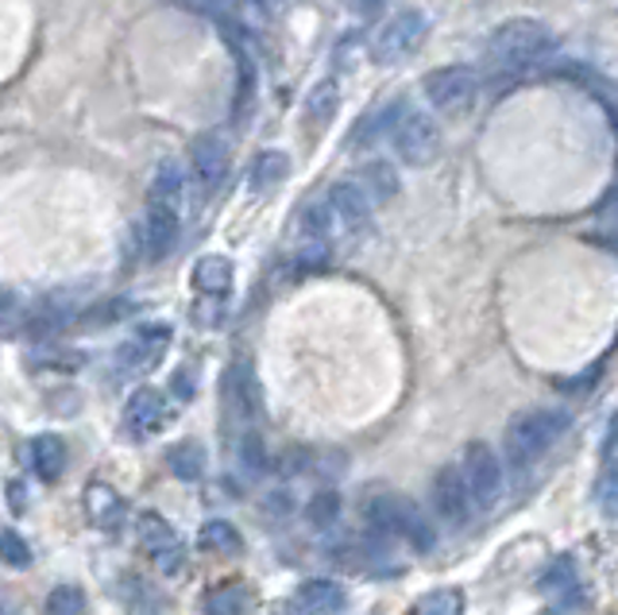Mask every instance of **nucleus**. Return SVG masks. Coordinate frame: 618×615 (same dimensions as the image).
Returning <instances> with one entry per match:
<instances>
[{
  "instance_id": "obj_1",
  "label": "nucleus",
  "mask_w": 618,
  "mask_h": 615,
  "mask_svg": "<svg viewBox=\"0 0 618 615\" xmlns=\"http://www.w3.org/2000/svg\"><path fill=\"white\" fill-rule=\"evenodd\" d=\"M557 51V36L545 28L541 20H507L502 28L491 31V43H487V59L502 75H522V70L538 67L549 54Z\"/></svg>"
},
{
  "instance_id": "obj_2",
  "label": "nucleus",
  "mask_w": 618,
  "mask_h": 615,
  "mask_svg": "<svg viewBox=\"0 0 618 615\" xmlns=\"http://www.w3.org/2000/svg\"><path fill=\"white\" fill-rule=\"evenodd\" d=\"M568 430V415L552 407H538V410H522L518 418H510L507 426V460L510 468H530L538 465L545 453L560 442V434Z\"/></svg>"
},
{
  "instance_id": "obj_3",
  "label": "nucleus",
  "mask_w": 618,
  "mask_h": 615,
  "mask_svg": "<svg viewBox=\"0 0 618 615\" xmlns=\"http://www.w3.org/2000/svg\"><path fill=\"white\" fill-rule=\"evenodd\" d=\"M390 143H395L398 159L410 167H429L441 156V128L433 117H426L421 109H406L398 105L395 120H390Z\"/></svg>"
},
{
  "instance_id": "obj_4",
  "label": "nucleus",
  "mask_w": 618,
  "mask_h": 615,
  "mask_svg": "<svg viewBox=\"0 0 618 615\" xmlns=\"http://www.w3.org/2000/svg\"><path fill=\"white\" fill-rule=\"evenodd\" d=\"M368 519L379 534H390V538L410 542L413 549H429L433 546V530H429L426 515L402 496H379L368 504Z\"/></svg>"
},
{
  "instance_id": "obj_5",
  "label": "nucleus",
  "mask_w": 618,
  "mask_h": 615,
  "mask_svg": "<svg viewBox=\"0 0 618 615\" xmlns=\"http://www.w3.org/2000/svg\"><path fill=\"white\" fill-rule=\"evenodd\" d=\"M426 31H429V20L418 8L395 12L383 28L376 31V39H371V59H376L379 67H395V62L410 59V54L426 43Z\"/></svg>"
},
{
  "instance_id": "obj_6",
  "label": "nucleus",
  "mask_w": 618,
  "mask_h": 615,
  "mask_svg": "<svg viewBox=\"0 0 618 615\" xmlns=\"http://www.w3.org/2000/svg\"><path fill=\"white\" fill-rule=\"evenodd\" d=\"M421 89H426L429 105H433L437 112H445V117H464L479 97V75L471 67L452 62V67H441V70H433V75H426Z\"/></svg>"
},
{
  "instance_id": "obj_7",
  "label": "nucleus",
  "mask_w": 618,
  "mask_h": 615,
  "mask_svg": "<svg viewBox=\"0 0 618 615\" xmlns=\"http://www.w3.org/2000/svg\"><path fill=\"white\" fill-rule=\"evenodd\" d=\"M460 473H464V484H468L471 507L491 512L502 496V460H499V453H495L487 442H471L468 449H464Z\"/></svg>"
},
{
  "instance_id": "obj_8",
  "label": "nucleus",
  "mask_w": 618,
  "mask_h": 615,
  "mask_svg": "<svg viewBox=\"0 0 618 615\" xmlns=\"http://www.w3.org/2000/svg\"><path fill=\"white\" fill-rule=\"evenodd\" d=\"M229 167H232V151H229V143L221 140L217 132H206V136H198L193 140V148H190V171L193 178H198V186H201V194H217L225 186V178H229Z\"/></svg>"
},
{
  "instance_id": "obj_9",
  "label": "nucleus",
  "mask_w": 618,
  "mask_h": 615,
  "mask_svg": "<svg viewBox=\"0 0 618 615\" xmlns=\"http://www.w3.org/2000/svg\"><path fill=\"white\" fill-rule=\"evenodd\" d=\"M433 512L441 515L449 527H464L471 515V496L468 484H464L460 465H445L441 473L433 476Z\"/></svg>"
},
{
  "instance_id": "obj_10",
  "label": "nucleus",
  "mask_w": 618,
  "mask_h": 615,
  "mask_svg": "<svg viewBox=\"0 0 618 615\" xmlns=\"http://www.w3.org/2000/svg\"><path fill=\"white\" fill-rule=\"evenodd\" d=\"M167 418H170V407H167V395H162L159 387H140V391H132V399H128V407H124V426L136 438L159 434L162 426H167Z\"/></svg>"
},
{
  "instance_id": "obj_11",
  "label": "nucleus",
  "mask_w": 618,
  "mask_h": 615,
  "mask_svg": "<svg viewBox=\"0 0 618 615\" xmlns=\"http://www.w3.org/2000/svg\"><path fill=\"white\" fill-rule=\"evenodd\" d=\"M541 596H549L552 608L557 612H568V608H580L588 596H584V585H580V573H576V562L572 557H557V562L545 569V577L538 581Z\"/></svg>"
},
{
  "instance_id": "obj_12",
  "label": "nucleus",
  "mask_w": 618,
  "mask_h": 615,
  "mask_svg": "<svg viewBox=\"0 0 618 615\" xmlns=\"http://www.w3.org/2000/svg\"><path fill=\"white\" fill-rule=\"evenodd\" d=\"M325 206H329L332 221H340L345 229H363V225L371 221V214H376V206L368 201V194H363L360 186L352 182V178H345V182H332Z\"/></svg>"
},
{
  "instance_id": "obj_13",
  "label": "nucleus",
  "mask_w": 618,
  "mask_h": 615,
  "mask_svg": "<svg viewBox=\"0 0 618 615\" xmlns=\"http://www.w3.org/2000/svg\"><path fill=\"white\" fill-rule=\"evenodd\" d=\"M178 221H182V214H175V209H167V206H151L148 201V214H143V221H140V245L148 260H162V256L170 252V245L178 240Z\"/></svg>"
},
{
  "instance_id": "obj_14",
  "label": "nucleus",
  "mask_w": 618,
  "mask_h": 615,
  "mask_svg": "<svg viewBox=\"0 0 618 615\" xmlns=\"http://www.w3.org/2000/svg\"><path fill=\"white\" fill-rule=\"evenodd\" d=\"M225 395H229V407L240 418H259V407H263V391H259V379L251 371L248 360L232 364L229 379H225Z\"/></svg>"
},
{
  "instance_id": "obj_15",
  "label": "nucleus",
  "mask_w": 618,
  "mask_h": 615,
  "mask_svg": "<svg viewBox=\"0 0 618 615\" xmlns=\"http://www.w3.org/2000/svg\"><path fill=\"white\" fill-rule=\"evenodd\" d=\"M81 504H86V519L93 523L97 530H117L128 515L124 496H120L117 488H109V484H89Z\"/></svg>"
},
{
  "instance_id": "obj_16",
  "label": "nucleus",
  "mask_w": 618,
  "mask_h": 615,
  "mask_svg": "<svg viewBox=\"0 0 618 615\" xmlns=\"http://www.w3.org/2000/svg\"><path fill=\"white\" fill-rule=\"evenodd\" d=\"M596 496H599V507H604L607 515H618V415L611 418V426H607L604 473H599Z\"/></svg>"
},
{
  "instance_id": "obj_17",
  "label": "nucleus",
  "mask_w": 618,
  "mask_h": 615,
  "mask_svg": "<svg viewBox=\"0 0 618 615\" xmlns=\"http://www.w3.org/2000/svg\"><path fill=\"white\" fill-rule=\"evenodd\" d=\"M352 182L360 186L363 194H368V201L376 209L387 206V201L398 194V175H395V167L383 163V159H371V163H363L360 171L352 175Z\"/></svg>"
},
{
  "instance_id": "obj_18",
  "label": "nucleus",
  "mask_w": 618,
  "mask_h": 615,
  "mask_svg": "<svg viewBox=\"0 0 618 615\" xmlns=\"http://www.w3.org/2000/svg\"><path fill=\"white\" fill-rule=\"evenodd\" d=\"M162 353H167V329H154L148 337H136V341H128L124 349H120V368L124 371H151L154 364L162 360Z\"/></svg>"
},
{
  "instance_id": "obj_19",
  "label": "nucleus",
  "mask_w": 618,
  "mask_h": 615,
  "mask_svg": "<svg viewBox=\"0 0 618 615\" xmlns=\"http://www.w3.org/2000/svg\"><path fill=\"white\" fill-rule=\"evenodd\" d=\"M182 171H178V163L175 159H162L159 163V171H154L151 178V194H148V201L151 206H167V209H175V214H182Z\"/></svg>"
},
{
  "instance_id": "obj_20",
  "label": "nucleus",
  "mask_w": 618,
  "mask_h": 615,
  "mask_svg": "<svg viewBox=\"0 0 618 615\" xmlns=\"http://www.w3.org/2000/svg\"><path fill=\"white\" fill-rule=\"evenodd\" d=\"M348 604L345 588L337 585V581H306L302 588H298V608L302 612H340Z\"/></svg>"
},
{
  "instance_id": "obj_21",
  "label": "nucleus",
  "mask_w": 618,
  "mask_h": 615,
  "mask_svg": "<svg viewBox=\"0 0 618 615\" xmlns=\"http://www.w3.org/2000/svg\"><path fill=\"white\" fill-rule=\"evenodd\" d=\"M31 465H36V473L43 476V480H59L62 468H67V445H62V438L39 434V438L31 442Z\"/></svg>"
},
{
  "instance_id": "obj_22",
  "label": "nucleus",
  "mask_w": 618,
  "mask_h": 615,
  "mask_svg": "<svg viewBox=\"0 0 618 615\" xmlns=\"http://www.w3.org/2000/svg\"><path fill=\"white\" fill-rule=\"evenodd\" d=\"M193 287L201 295H225L232 287V264L225 256H201L193 264Z\"/></svg>"
},
{
  "instance_id": "obj_23",
  "label": "nucleus",
  "mask_w": 618,
  "mask_h": 615,
  "mask_svg": "<svg viewBox=\"0 0 618 615\" xmlns=\"http://www.w3.org/2000/svg\"><path fill=\"white\" fill-rule=\"evenodd\" d=\"M290 175V156L287 151H263V156L251 163V190H275L279 182H287Z\"/></svg>"
},
{
  "instance_id": "obj_24",
  "label": "nucleus",
  "mask_w": 618,
  "mask_h": 615,
  "mask_svg": "<svg viewBox=\"0 0 618 615\" xmlns=\"http://www.w3.org/2000/svg\"><path fill=\"white\" fill-rule=\"evenodd\" d=\"M251 105H256V62H251V54L240 47V51H236V105H232L236 120L248 117Z\"/></svg>"
},
{
  "instance_id": "obj_25",
  "label": "nucleus",
  "mask_w": 618,
  "mask_h": 615,
  "mask_svg": "<svg viewBox=\"0 0 618 615\" xmlns=\"http://www.w3.org/2000/svg\"><path fill=\"white\" fill-rule=\"evenodd\" d=\"M337 105H340V86L332 82H321V86H313L309 89V97H306V120L309 125H329L332 120V112H337Z\"/></svg>"
},
{
  "instance_id": "obj_26",
  "label": "nucleus",
  "mask_w": 618,
  "mask_h": 615,
  "mask_svg": "<svg viewBox=\"0 0 618 615\" xmlns=\"http://www.w3.org/2000/svg\"><path fill=\"white\" fill-rule=\"evenodd\" d=\"M201 549H209V554H240V530L232 527L229 519H209L206 527H201Z\"/></svg>"
},
{
  "instance_id": "obj_27",
  "label": "nucleus",
  "mask_w": 618,
  "mask_h": 615,
  "mask_svg": "<svg viewBox=\"0 0 618 615\" xmlns=\"http://www.w3.org/2000/svg\"><path fill=\"white\" fill-rule=\"evenodd\" d=\"M236 465H240V473L248 476V480H259L267 468V449H263V438L259 434H243L240 442H236Z\"/></svg>"
},
{
  "instance_id": "obj_28",
  "label": "nucleus",
  "mask_w": 618,
  "mask_h": 615,
  "mask_svg": "<svg viewBox=\"0 0 618 615\" xmlns=\"http://www.w3.org/2000/svg\"><path fill=\"white\" fill-rule=\"evenodd\" d=\"M136 530H140V542L151 549V554H154V549H162V546H170V542H178L175 527H170V523L162 519L159 512H143L140 519H136Z\"/></svg>"
},
{
  "instance_id": "obj_29",
  "label": "nucleus",
  "mask_w": 618,
  "mask_h": 615,
  "mask_svg": "<svg viewBox=\"0 0 618 615\" xmlns=\"http://www.w3.org/2000/svg\"><path fill=\"white\" fill-rule=\"evenodd\" d=\"M167 465L178 480H198L201 468H206V453H201L198 445H178V449L167 453Z\"/></svg>"
},
{
  "instance_id": "obj_30",
  "label": "nucleus",
  "mask_w": 618,
  "mask_h": 615,
  "mask_svg": "<svg viewBox=\"0 0 618 615\" xmlns=\"http://www.w3.org/2000/svg\"><path fill=\"white\" fill-rule=\"evenodd\" d=\"M413 612H421V615H460L464 596H460V588H433V593H426L418 604H413Z\"/></svg>"
},
{
  "instance_id": "obj_31",
  "label": "nucleus",
  "mask_w": 618,
  "mask_h": 615,
  "mask_svg": "<svg viewBox=\"0 0 618 615\" xmlns=\"http://www.w3.org/2000/svg\"><path fill=\"white\" fill-rule=\"evenodd\" d=\"M340 515V496L337 492H317L313 499L306 504V519L313 523V527H332Z\"/></svg>"
},
{
  "instance_id": "obj_32",
  "label": "nucleus",
  "mask_w": 618,
  "mask_h": 615,
  "mask_svg": "<svg viewBox=\"0 0 618 615\" xmlns=\"http://www.w3.org/2000/svg\"><path fill=\"white\" fill-rule=\"evenodd\" d=\"M47 612H54V615H78V612H86V593H81L78 585L51 588V596H47Z\"/></svg>"
},
{
  "instance_id": "obj_33",
  "label": "nucleus",
  "mask_w": 618,
  "mask_h": 615,
  "mask_svg": "<svg viewBox=\"0 0 618 615\" xmlns=\"http://www.w3.org/2000/svg\"><path fill=\"white\" fill-rule=\"evenodd\" d=\"M0 562L12 569H28L31 565V546L16 530H0Z\"/></svg>"
},
{
  "instance_id": "obj_34",
  "label": "nucleus",
  "mask_w": 618,
  "mask_h": 615,
  "mask_svg": "<svg viewBox=\"0 0 618 615\" xmlns=\"http://www.w3.org/2000/svg\"><path fill=\"white\" fill-rule=\"evenodd\" d=\"M206 608L209 612H221V615H240V612L251 608V601H248V593H243V588H225V593L209 596Z\"/></svg>"
},
{
  "instance_id": "obj_35",
  "label": "nucleus",
  "mask_w": 618,
  "mask_h": 615,
  "mask_svg": "<svg viewBox=\"0 0 618 615\" xmlns=\"http://www.w3.org/2000/svg\"><path fill=\"white\" fill-rule=\"evenodd\" d=\"M154 565H159V573H167V577H178V573L186 569V549H182V542H170V546L154 549Z\"/></svg>"
},
{
  "instance_id": "obj_36",
  "label": "nucleus",
  "mask_w": 618,
  "mask_h": 615,
  "mask_svg": "<svg viewBox=\"0 0 618 615\" xmlns=\"http://www.w3.org/2000/svg\"><path fill=\"white\" fill-rule=\"evenodd\" d=\"M604 221H607V225H615V229H618V190L611 194V198H607V206H604Z\"/></svg>"
},
{
  "instance_id": "obj_37",
  "label": "nucleus",
  "mask_w": 618,
  "mask_h": 615,
  "mask_svg": "<svg viewBox=\"0 0 618 615\" xmlns=\"http://www.w3.org/2000/svg\"><path fill=\"white\" fill-rule=\"evenodd\" d=\"M356 8H360L363 16H371V12H379V8H383V0H356Z\"/></svg>"
},
{
  "instance_id": "obj_38",
  "label": "nucleus",
  "mask_w": 618,
  "mask_h": 615,
  "mask_svg": "<svg viewBox=\"0 0 618 615\" xmlns=\"http://www.w3.org/2000/svg\"><path fill=\"white\" fill-rule=\"evenodd\" d=\"M248 4H259V8H267V0H248Z\"/></svg>"
}]
</instances>
